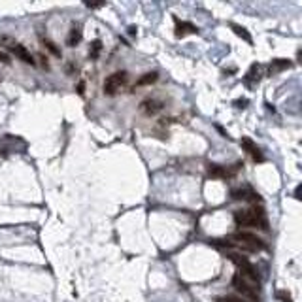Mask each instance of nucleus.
Masks as SVG:
<instances>
[{"instance_id":"obj_5","label":"nucleus","mask_w":302,"mask_h":302,"mask_svg":"<svg viewBox=\"0 0 302 302\" xmlns=\"http://www.w3.org/2000/svg\"><path fill=\"white\" fill-rule=\"evenodd\" d=\"M232 287H234V289H236L242 297L249 299V301H253V302L259 301V295H257V291H255V289H253V287H251V285H249L248 281L244 280L240 274H234V276H232Z\"/></svg>"},{"instance_id":"obj_8","label":"nucleus","mask_w":302,"mask_h":302,"mask_svg":"<svg viewBox=\"0 0 302 302\" xmlns=\"http://www.w3.org/2000/svg\"><path fill=\"white\" fill-rule=\"evenodd\" d=\"M187 34H198V27H194L189 21H180L176 19V36L178 38H185Z\"/></svg>"},{"instance_id":"obj_18","label":"nucleus","mask_w":302,"mask_h":302,"mask_svg":"<svg viewBox=\"0 0 302 302\" xmlns=\"http://www.w3.org/2000/svg\"><path fill=\"white\" fill-rule=\"evenodd\" d=\"M219 302H244V301L238 299V297H223V299H219Z\"/></svg>"},{"instance_id":"obj_16","label":"nucleus","mask_w":302,"mask_h":302,"mask_svg":"<svg viewBox=\"0 0 302 302\" xmlns=\"http://www.w3.org/2000/svg\"><path fill=\"white\" fill-rule=\"evenodd\" d=\"M42 43L45 45V49H47V51H51L55 57H61V49H59V47H57L51 40H45V38H42Z\"/></svg>"},{"instance_id":"obj_20","label":"nucleus","mask_w":302,"mask_h":302,"mask_svg":"<svg viewBox=\"0 0 302 302\" xmlns=\"http://www.w3.org/2000/svg\"><path fill=\"white\" fill-rule=\"evenodd\" d=\"M0 63H10V59H8V55H6V53H2V51H0Z\"/></svg>"},{"instance_id":"obj_14","label":"nucleus","mask_w":302,"mask_h":302,"mask_svg":"<svg viewBox=\"0 0 302 302\" xmlns=\"http://www.w3.org/2000/svg\"><path fill=\"white\" fill-rule=\"evenodd\" d=\"M208 176H212V178H226L228 170H225L219 164H208Z\"/></svg>"},{"instance_id":"obj_10","label":"nucleus","mask_w":302,"mask_h":302,"mask_svg":"<svg viewBox=\"0 0 302 302\" xmlns=\"http://www.w3.org/2000/svg\"><path fill=\"white\" fill-rule=\"evenodd\" d=\"M232 198H236V200H259V194L251 193L248 189H238V191H232Z\"/></svg>"},{"instance_id":"obj_13","label":"nucleus","mask_w":302,"mask_h":302,"mask_svg":"<svg viewBox=\"0 0 302 302\" xmlns=\"http://www.w3.org/2000/svg\"><path fill=\"white\" fill-rule=\"evenodd\" d=\"M157 79H159V74H157V72H148V74H144V76L140 77V79L136 81V87L151 85V83H155Z\"/></svg>"},{"instance_id":"obj_6","label":"nucleus","mask_w":302,"mask_h":302,"mask_svg":"<svg viewBox=\"0 0 302 302\" xmlns=\"http://www.w3.org/2000/svg\"><path fill=\"white\" fill-rule=\"evenodd\" d=\"M162 108H164V104L159 98H146L140 102V112L146 115H157Z\"/></svg>"},{"instance_id":"obj_11","label":"nucleus","mask_w":302,"mask_h":302,"mask_svg":"<svg viewBox=\"0 0 302 302\" xmlns=\"http://www.w3.org/2000/svg\"><path fill=\"white\" fill-rule=\"evenodd\" d=\"M230 29H232V31H234V34H236V36H240L244 42L253 43V40H251V34L248 33V29H246V27H242V25H236V23H230Z\"/></svg>"},{"instance_id":"obj_1","label":"nucleus","mask_w":302,"mask_h":302,"mask_svg":"<svg viewBox=\"0 0 302 302\" xmlns=\"http://www.w3.org/2000/svg\"><path fill=\"white\" fill-rule=\"evenodd\" d=\"M234 221L238 226H257L263 230H268L266 216L261 208H251V210H242L234 214Z\"/></svg>"},{"instance_id":"obj_15","label":"nucleus","mask_w":302,"mask_h":302,"mask_svg":"<svg viewBox=\"0 0 302 302\" xmlns=\"http://www.w3.org/2000/svg\"><path fill=\"white\" fill-rule=\"evenodd\" d=\"M293 63L287 61V59H274L272 65H270V70L272 72H278V70H285V68H291Z\"/></svg>"},{"instance_id":"obj_17","label":"nucleus","mask_w":302,"mask_h":302,"mask_svg":"<svg viewBox=\"0 0 302 302\" xmlns=\"http://www.w3.org/2000/svg\"><path fill=\"white\" fill-rule=\"evenodd\" d=\"M100 49H102V43H100V40H95V42H93V45H91V51H89V55L95 59V57H98Z\"/></svg>"},{"instance_id":"obj_2","label":"nucleus","mask_w":302,"mask_h":302,"mask_svg":"<svg viewBox=\"0 0 302 302\" xmlns=\"http://www.w3.org/2000/svg\"><path fill=\"white\" fill-rule=\"evenodd\" d=\"M228 259L232 261V263L238 266V270H240L238 274H240L244 280L248 278V280H251L253 283H259L261 281V276H259V272H257V268H255L248 259H244L242 255H236V253H230Z\"/></svg>"},{"instance_id":"obj_19","label":"nucleus","mask_w":302,"mask_h":302,"mask_svg":"<svg viewBox=\"0 0 302 302\" xmlns=\"http://www.w3.org/2000/svg\"><path fill=\"white\" fill-rule=\"evenodd\" d=\"M278 297H280V299H283L285 302H291V295H289V293L280 291V293H278Z\"/></svg>"},{"instance_id":"obj_7","label":"nucleus","mask_w":302,"mask_h":302,"mask_svg":"<svg viewBox=\"0 0 302 302\" xmlns=\"http://www.w3.org/2000/svg\"><path fill=\"white\" fill-rule=\"evenodd\" d=\"M10 49H11V53L15 55L19 61H23L25 65H34V59H33V55H31V51L25 47V45H21V43H17V42H13L10 45Z\"/></svg>"},{"instance_id":"obj_3","label":"nucleus","mask_w":302,"mask_h":302,"mask_svg":"<svg viewBox=\"0 0 302 302\" xmlns=\"http://www.w3.org/2000/svg\"><path fill=\"white\" fill-rule=\"evenodd\" d=\"M127 81H129V74H127L125 70L110 74L108 77L104 79V87H102V89H104V95H108V97L117 95L119 91L127 85Z\"/></svg>"},{"instance_id":"obj_4","label":"nucleus","mask_w":302,"mask_h":302,"mask_svg":"<svg viewBox=\"0 0 302 302\" xmlns=\"http://www.w3.org/2000/svg\"><path fill=\"white\" fill-rule=\"evenodd\" d=\"M232 240H234V242H240L244 248L251 249V251H259V249L266 248L264 240H261L259 236H255V234H251V232H236V234H232Z\"/></svg>"},{"instance_id":"obj_12","label":"nucleus","mask_w":302,"mask_h":302,"mask_svg":"<svg viewBox=\"0 0 302 302\" xmlns=\"http://www.w3.org/2000/svg\"><path fill=\"white\" fill-rule=\"evenodd\" d=\"M79 40H81V31H79L77 27H72L70 33H68V38H66V45L74 47V45L79 43Z\"/></svg>"},{"instance_id":"obj_9","label":"nucleus","mask_w":302,"mask_h":302,"mask_svg":"<svg viewBox=\"0 0 302 302\" xmlns=\"http://www.w3.org/2000/svg\"><path fill=\"white\" fill-rule=\"evenodd\" d=\"M240 144H242V148L248 151V153L251 155V157H253V159H255V161H259V162L264 161V155L261 153L259 146H255L251 138H242V142H240Z\"/></svg>"}]
</instances>
